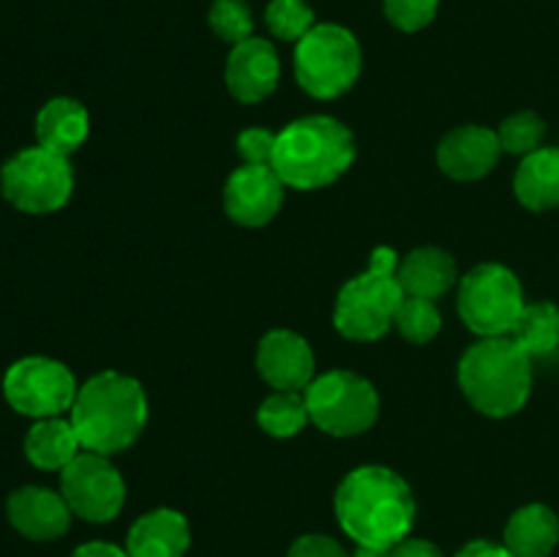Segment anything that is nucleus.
<instances>
[{"instance_id":"22","label":"nucleus","mask_w":559,"mask_h":557,"mask_svg":"<svg viewBox=\"0 0 559 557\" xmlns=\"http://www.w3.org/2000/svg\"><path fill=\"white\" fill-rule=\"evenodd\" d=\"M85 451L71 418H38L25 435V457L38 470H63Z\"/></svg>"},{"instance_id":"6","label":"nucleus","mask_w":559,"mask_h":557,"mask_svg":"<svg viewBox=\"0 0 559 557\" xmlns=\"http://www.w3.org/2000/svg\"><path fill=\"white\" fill-rule=\"evenodd\" d=\"M364 52L344 25H314L295 44V76L314 98H338L358 82Z\"/></svg>"},{"instance_id":"5","label":"nucleus","mask_w":559,"mask_h":557,"mask_svg":"<svg viewBox=\"0 0 559 557\" xmlns=\"http://www.w3.org/2000/svg\"><path fill=\"white\" fill-rule=\"evenodd\" d=\"M399 254L391 246L371 251L369 268L338 289L333 325L353 342H377L396 325L404 289L399 284Z\"/></svg>"},{"instance_id":"34","label":"nucleus","mask_w":559,"mask_h":557,"mask_svg":"<svg viewBox=\"0 0 559 557\" xmlns=\"http://www.w3.org/2000/svg\"><path fill=\"white\" fill-rule=\"evenodd\" d=\"M71 557H129V552L115 544H107V541H91V544L76 546Z\"/></svg>"},{"instance_id":"30","label":"nucleus","mask_w":559,"mask_h":557,"mask_svg":"<svg viewBox=\"0 0 559 557\" xmlns=\"http://www.w3.org/2000/svg\"><path fill=\"white\" fill-rule=\"evenodd\" d=\"M276 137L267 129H246L238 134V153L246 164H262L273 167V153H276Z\"/></svg>"},{"instance_id":"10","label":"nucleus","mask_w":559,"mask_h":557,"mask_svg":"<svg viewBox=\"0 0 559 557\" xmlns=\"http://www.w3.org/2000/svg\"><path fill=\"white\" fill-rule=\"evenodd\" d=\"M76 391L80 386L69 366L55 358H44V355L20 358L9 366L3 377L5 402L20 415L36 420L69 413Z\"/></svg>"},{"instance_id":"24","label":"nucleus","mask_w":559,"mask_h":557,"mask_svg":"<svg viewBox=\"0 0 559 557\" xmlns=\"http://www.w3.org/2000/svg\"><path fill=\"white\" fill-rule=\"evenodd\" d=\"M309 420V407H306V399L300 391H276L257 410L260 429L271 437H278V440L295 437Z\"/></svg>"},{"instance_id":"3","label":"nucleus","mask_w":559,"mask_h":557,"mask_svg":"<svg viewBox=\"0 0 559 557\" xmlns=\"http://www.w3.org/2000/svg\"><path fill=\"white\" fill-rule=\"evenodd\" d=\"M355 162V137L331 115H306L276 137L273 169L284 186L314 191L342 178Z\"/></svg>"},{"instance_id":"18","label":"nucleus","mask_w":559,"mask_h":557,"mask_svg":"<svg viewBox=\"0 0 559 557\" xmlns=\"http://www.w3.org/2000/svg\"><path fill=\"white\" fill-rule=\"evenodd\" d=\"M396 276L404 295L435 300L456 284L459 268L456 260L440 246H420V249L409 251L404 260H399Z\"/></svg>"},{"instance_id":"2","label":"nucleus","mask_w":559,"mask_h":557,"mask_svg":"<svg viewBox=\"0 0 559 557\" xmlns=\"http://www.w3.org/2000/svg\"><path fill=\"white\" fill-rule=\"evenodd\" d=\"M85 451L118 453L134 446L147 424L145 388L120 371H102L76 391L69 410Z\"/></svg>"},{"instance_id":"23","label":"nucleus","mask_w":559,"mask_h":557,"mask_svg":"<svg viewBox=\"0 0 559 557\" xmlns=\"http://www.w3.org/2000/svg\"><path fill=\"white\" fill-rule=\"evenodd\" d=\"M511 339L530 358L551 355L559 347V309L549 300L524 306L522 317L513 325Z\"/></svg>"},{"instance_id":"14","label":"nucleus","mask_w":559,"mask_h":557,"mask_svg":"<svg viewBox=\"0 0 559 557\" xmlns=\"http://www.w3.org/2000/svg\"><path fill=\"white\" fill-rule=\"evenodd\" d=\"M257 369L273 391H306L314 380V353L300 333L276 328L257 347Z\"/></svg>"},{"instance_id":"9","label":"nucleus","mask_w":559,"mask_h":557,"mask_svg":"<svg viewBox=\"0 0 559 557\" xmlns=\"http://www.w3.org/2000/svg\"><path fill=\"white\" fill-rule=\"evenodd\" d=\"M311 424L325 435L355 437L374 426L380 415V396L366 377L333 369L314 377L304 391Z\"/></svg>"},{"instance_id":"35","label":"nucleus","mask_w":559,"mask_h":557,"mask_svg":"<svg viewBox=\"0 0 559 557\" xmlns=\"http://www.w3.org/2000/svg\"><path fill=\"white\" fill-rule=\"evenodd\" d=\"M353 557H391V549H380V546H355Z\"/></svg>"},{"instance_id":"32","label":"nucleus","mask_w":559,"mask_h":557,"mask_svg":"<svg viewBox=\"0 0 559 557\" xmlns=\"http://www.w3.org/2000/svg\"><path fill=\"white\" fill-rule=\"evenodd\" d=\"M391 557H445V555H442L431 541L407 535V538L399 541L396 546H391Z\"/></svg>"},{"instance_id":"25","label":"nucleus","mask_w":559,"mask_h":557,"mask_svg":"<svg viewBox=\"0 0 559 557\" xmlns=\"http://www.w3.org/2000/svg\"><path fill=\"white\" fill-rule=\"evenodd\" d=\"M396 328L402 331V336L413 344H426L440 333L442 328V315L435 306V300L429 298H415L407 295L404 304L399 306L396 315Z\"/></svg>"},{"instance_id":"16","label":"nucleus","mask_w":559,"mask_h":557,"mask_svg":"<svg viewBox=\"0 0 559 557\" xmlns=\"http://www.w3.org/2000/svg\"><path fill=\"white\" fill-rule=\"evenodd\" d=\"M500 137L486 126L453 129L437 147V164L453 180H480L500 162Z\"/></svg>"},{"instance_id":"7","label":"nucleus","mask_w":559,"mask_h":557,"mask_svg":"<svg viewBox=\"0 0 559 557\" xmlns=\"http://www.w3.org/2000/svg\"><path fill=\"white\" fill-rule=\"evenodd\" d=\"M524 306L522 282L500 262H484L459 278V317L480 339L511 336Z\"/></svg>"},{"instance_id":"28","label":"nucleus","mask_w":559,"mask_h":557,"mask_svg":"<svg viewBox=\"0 0 559 557\" xmlns=\"http://www.w3.org/2000/svg\"><path fill=\"white\" fill-rule=\"evenodd\" d=\"M497 137H500L502 151L524 158L540 147V142H544L546 137V123L544 118L535 112H516L511 115V118L502 120Z\"/></svg>"},{"instance_id":"29","label":"nucleus","mask_w":559,"mask_h":557,"mask_svg":"<svg viewBox=\"0 0 559 557\" xmlns=\"http://www.w3.org/2000/svg\"><path fill=\"white\" fill-rule=\"evenodd\" d=\"M382 11H385L388 22L396 25L399 31L415 33L435 22L440 0H382Z\"/></svg>"},{"instance_id":"21","label":"nucleus","mask_w":559,"mask_h":557,"mask_svg":"<svg viewBox=\"0 0 559 557\" xmlns=\"http://www.w3.org/2000/svg\"><path fill=\"white\" fill-rule=\"evenodd\" d=\"M513 191L527 211L559 208V147H538L524 156L513 175Z\"/></svg>"},{"instance_id":"20","label":"nucleus","mask_w":559,"mask_h":557,"mask_svg":"<svg viewBox=\"0 0 559 557\" xmlns=\"http://www.w3.org/2000/svg\"><path fill=\"white\" fill-rule=\"evenodd\" d=\"M513 557H549L559 544V519L544 502H530L513 511L506 524V538Z\"/></svg>"},{"instance_id":"19","label":"nucleus","mask_w":559,"mask_h":557,"mask_svg":"<svg viewBox=\"0 0 559 557\" xmlns=\"http://www.w3.org/2000/svg\"><path fill=\"white\" fill-rule=\"evenodd\" d=\"M87 134H91V115H87L85 104H80L76 98H49V102L38 109L36 137L41 147L71 156L76 147H82Z\"/></svg>"},{"instance_id":"17","label":"nucleus","mask_w":559,"mask_h":557,"mask_svg":"<svg viewBox=\"0 0 559 557\" xmlns=\"http://www.w3.org/2000/svg\"><path fill=\"white\" fill-rule=\"evenodd\" d=\"M191 546L189 519L175 508L142 513L126 535L129 557H186Z\"/></svg>"},{"instance_id":"1","label":"nucleus","mask_w":559,"mask_h":557,"mask_svg":"<svg viewBox=\"0 0 559 557\" xmlns=\"http://www.w3.org/2000/svg\"><path fill=\"white\" fill-rule=\"evenodd\" d=\"M333 508L338 524L355 546L380 549H391L407 538L418 513L407 481L380 464H364L344 475Z\"/></svg>"},{"instance_id":"33","label":"nucleus","mask_w":559,"mask_h":557,"mask_svg":"<svg viewBox=\"0 0 559 557\" xmlns=\"http://www.w3.org/2000/svg\"><path fill=\"white\" fill-rule=\"evenodd\" d=\"M456 557H513L508 552L506 544H495V541H469L462 549L456 552Z\"/></svg>"},{"instance_id":"11","label":"nucleus","mask_w":559,"mask_h":557,"mask_svg":"<svg viewBox=\"0 0 559 557\" xmlns=\"http://www.w3.org/2000/svg\"><path fill=\"white\" fill-rule=\"evenodd\" d=\"M60 495L74 517L104 524L123 511L126 481L104 453L82 451L69 467L60 470Z\"/></svg>"},{"instance_id":"27","label":"nucleus","mask_w":559,"mask_h":557,"mask_svg":"<svg viewBox=\"0 0 559 557\" xmlns=\"http://www.w3.org/2000/svg\"><path fill=\"white\" fill-rule=\"evenodd\" d=\"M207 25L222 42L233 47L254 36V16L246 0H213L207 11Z\"/></svg>"},{"instance_id":"31","label":"nucleus","mask_w":559,"mask_h":557,"mask_svg":"<svg viewBox=\"0 0 559 557\" xmlns=\"http://www.w3.org/2000/svg\"><path fill=\"white\" fill-rule=\"evenodd\" d=\"M287 557H353L336 538L322 533H306L293 541Z\"/></svg>"},{"instance_id":"26","label":"nucleus","mask_w":559,"mask_h":557,"mask_svg":"<svg viewBox=\"0 0 559 557\" xmlns=\"http://www.w3.org/2000/svg\"><path fill=\"white\" fill-rule=\"evenodd\" d=\"M265 25L282 42L298 44L314 27V11L306 0H271L265 9Z\"/></svg>"},{"instance_id":"12","label":"nucleus","mask_w":559,"mask_h":557,"mask_svg":"<svg viewBox=\"0 0 559 557\" xmlns=\"http://www.w3.org/2000/svg\"><path fill=\"white\" fill-rule=\"evenodd\" d=\"M284 189L273 167L243 164L224 183V211L243 227H262L282 211Z\"/></svg>"},{"instance_id":"15","label":"nucleus","mask_w":559,"mask_h":557,"mask_svg":"<svg viewBox=\"0 0 559 557\" xmlns=\"http://www.w3.org/2000/svg\"><path fill=\"white\" fill-rule=\"evenodd\" d=\"M11 528L31 541H55L69 533L71 517L66 497L47 486H22L5 502Z\"/></svg>"},{"instance_id":"4","label":"nucleus","mask_w":559,"mask_h":557,"mask_svg":"<svg viewBox=\"0 0 559 557\" xmlns=\"http://www.w3.org/2000/svg\"><path fill=\"white\" fill-rule=\"evenodd\" d=\"M459 386L478 413L508 418L533 393V358L511 336L480 339L459 360Z\"/></svg>"},{"instance_id":"13","label":"nucleus","mask_w":559,"mask_h":557,"mask_svg":"<svg viewBox=\"0 0 559 557\" xmlns=\"http://www.w3.org/2000/svg\"><path fill=\"white\" fill-rule=\"evenodd\" d=\"M224 80L240 104H260L276 91L282 80V60L276 47L267 38L257 36L235 44L227 58Z\"/></svg>"},{"instance_id":"8","label":"nucleus","mask_w":559,"mask_h":557,"mask_svg":"<svg viewBox=\"0 0 559 557\" xmlns=\"http://www.w3.org/2000/svg\"><path fill=\"white\" fill-rule=\"evenodd\" d=\"M0 191L22 213H55L71 200L74 169L69 156L49 147H25L0 169Z\"/></svg>"}]
</instances>
